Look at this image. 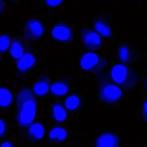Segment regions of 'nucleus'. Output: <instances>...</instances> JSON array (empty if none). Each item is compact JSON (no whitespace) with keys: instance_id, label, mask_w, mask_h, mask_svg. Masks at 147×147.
<instances>
[{"instance_id":"nucleus-1","label":"nucleus","mask_w":147,"mask_h":147,"mask_svg":"<svg viewBox=\"0 0 147 147\" xmlns=\"http://www.w3.org/2000/svg\"><path fill=\"white\" fill-rule=\"evenodd\" d=\"M36 99L27 86L21 87L16 97V120L22 128L27 127L33 121L36 114Z\"/></svg>"},{"instance_id":"nucleus-2","label":"nucleus","mask_w":147,"mask_h":147,"mask_svg":"<svg viewBox=\"0 0 147 147\" xmlns=\"http://www.w3.org/2000/svg\"><path fill=\"white\" fill-rule=\"evenodd\" d=\"M98 90L101 101L109 105L117 103L123 95L122 90L104 74H99L97 77Z\"/></svg>"},{"instance_id":"nucleus-3","label":"nucleus","mask_w":147,"mask_h":147,"mask_svg":"<svg viewBox=\"0 0 147 147\" xmlns=\"http://www.w3.org/2000/svg\"><path fill=\"white\" fill-rule=\"evenodd\" d=\"M110 74L114 82L123 90H133L138 82V76L135 71L125 65H114L111 69Z\"/></svg>"},{"instance_id":"nucleus-4","label":"nucleus","mask_w":147,"mask_h":147,"mask_svg":"<svg viewBox=\"0 0 147 147\" xmlns=\"http://www.w3.org/2000/svg\"><path fill=\"white\" fill-rule=\"evenodd\" d=\"M80 65L81 68L85 71L97 73L106 69L108 65V62L102 55L90 52L81 57Z\"/></svg>"},{"instance_id":"nucleus-5","label":"nucleus","mask_w":147,"mask_h":147,"mask_svg":"<svg viewBox=\"0 0 147 147\" xmlns=\"http://www.w3.org/2000/svg\"><path fill=\"white\" fill-rule=\"evenodd\" d=\"M53 38L66 44L74 41L75 34L72 28L64 22L60 21L55 24L51 31Z\"/></svg>"},{"instance_id":"nucleus-6","label":"nucleus","mask_w":147,"mask_h":147,"mask_svg":"<svg viewBox=\"0 0 147 147\" xmlns=\"http://www.w3.org/2000/svg\"><path fill=\"white\" fill-rule=\"evenodd\" d=\"M44 25L39 20L31 18L25 22L23 28L25 37L29 41H36L39 40L45 33Z\"/></svg>"},{"instance_id":"nucleus-7","label":"nucleus","mask_w":147,"mask_h":147,"mask_svg":"<svg viewBox=\"0 0 147 147\" xmlns=\"http://www.w3.org/2000/svg\"><path fill=\"white\" fill-rule=\"evenodd\" d=\"M81 39L85 48L90 51L100 50L102 47V41L99 35L89 28L80 30Z\"/></svg>"},{"instance_id":"nucleus-8","label":"nucleus","mask_w":147,"mask_h":147,"mask_svg":"<svg viewBox=\"0 0 147 147\" xmlns=\"http://www.w3.org/2000/svg\"><path fill=\"white\" fill-rule=\"evenodd\" d=\"M29 40L25 37L19 35L13 38L10 47L11 56L15 59H19L25 53L30 51Z\"/></svg>"},{"instance_id":"nucleus-9","label":"nucleus","mask_w":147,"mask_h":147,"mask_svg":"<svg viewBox=\"0 0 147 147\" xmlns=\"http://www.w3.org/2000/svg\"><path fill=\"white\" fill-rule=\"evenodd\" d=\"M37 65L36 58L29 51L25 53L17 61L16 69L20 75H26L33 70Z\"/></svg>"},{"instance_id":"nucleus-10","label":"nucleus","mask_w":147,"mask_h":147,"mask_svg":"<svg viewBox=\"0 0 147 147\" xmlns=\"http://www.w3.org/2000/svg\"><path fill=\"white\" fill-rule=\"evenodd\" d=\"M118 57L121 63L131 64L137 60L138 55L132 46L128 44H123L118 48Z\"/></svg>"},{"instance_id":"nucleus-11","label":"nucleus","mask_w":147,"mask_h":147,"mask_svg":"<svg viewBox=\"0 0 147 147\" xmlns=\"http://www.w3.org/2000/svg\"><path fill=\"white\" fill-rule=\"evenodd\" d=\"M51 84V80L47 75H40L33 84V92L37 96H45L50 90Z\"/></svg>"},{"instance_id":"nucleus-12","label":"nucleus","mask_w":147,"mask_h":147,"mask_svg":"<svg viewBox=\"0 0 147 147\" xmlns=\"http://www.w3.org/2000/svg\"><path fill=\"white\" fill-rule=\"evenodd\" d=\"M65 105L68 111L71 113L77 114L82 111L84 106V100L79 94L71 93L66 97Z\"/></svg>"},{"instance_id":"nucleus-13","label":"nucleus","mask_w":147,"mask_h":147,"mask_svg":"<svg viewBox=\"0 0 147 147\" xmlns=\"http://www.w3.org/2000/svg\"><path fill=\"white\" fill-rule=\"evenodd\" d=\"M120 140L116 134L105 133L100 135L96 140L95 147H119Z\"/></svg>"},{"instance_id":"nucleus-14","label":"nucleus","mask_w":147,"mask_h":147,"mask_svg":"<svg viewBox=\"0 0 147 147\" xmlns=\"http://www.w3.org/2000/svg\"><path fill=\"white\" fill-rule=\"evenodd\" d=\"M45 135V129L41 123H35L32 124L26 134V140L31 143H35L41 140Z\"/></svg>"},{"instance_id":"nucleus-15","label":"nucleus","mask_w":147,"mask_h":147,"mask_svg":"<svg viewBox=\"0 0 147 147\" xmlns=\"http://www.w3.org/2000/svg\"><path fill=\"white\" fill-rule=\"evenodd\" d=\"M68 136L67 131L62 127H54L49 132L48 143L53 145H60L65 142Z\"/></svg>"},{"instance_id":"nucleus-16","label":"nucleus","mask_w":147,"mask_h":147,"mask_svg":"<svg viewBox=\"0 0 147 147\" xmlns=\"http://www.w3.org/2000/svg\"><path fill=\"white\" fill-rule=\"evenodd\" d=\"M70 88L69 80L65 78L59 79L51 86L50 92L54 96L60 97L65 95Z\"/></svg>"},{"instance_id":"nucleus-17","label":"nucleus","mask_w":147,"mask_h":147,"mask_svg":"<svg viewBox=\"0 0 147 147\" xmlns=\"http://www.w3.org/2000/svg\"><path fill=\"white\" fill-rule=\"evenodd\" d=\"M95 30L102 36L110 38L112 35V32L110 26L107 20L103 17L98 18L94 23Z\"/></svg>"},{"instance_id":"nucleus-18","label":"nucleus","mask_w":147,"mask_h":147,"mask_svg":"<svg viewBox=\"0 0 147 147\" xmlns=\"http://www.w3.org/2000/svg\"><path fill=\"white\" fill-rule=\"evenodd\" d=\"M51 117L58 122H64L67 119V113L64 108L58 102L51 105Z\"/></svg>"},{"instance_id":"nucleus-19","label":"nucleus","mask_w":147,"mask_h":147,"mask_svg":"<svg viewBox=\"0 0 147 147\" xmlns=\"http://www.w3.org/2000/svg\"><path fill=\"white\" fill-rule=\"evenodd\" d=\"M0 105L1 108L6 109L12 103V96L10 92L5 88H1L0 93Z\"/></svg>"},{"instance_id":"nucleus-20","label":"nucleus","mask_w":147,"mask_h":147,"mask_svg":"<svg viewBox=\"0 0 147 147\" xmlns=\"http://www.w3.org/2000/svg\"><path fill=\"white\" fill-rule=\"evenodd\" d=\"M10 44V38L8 34H2L0 38V51L1 55L8 48Z\"/></svg>"},{"instance_id":"nucleus-21","label":"nucleus","mask_w":147,"mask_h":147,"mask_svg":"<svg viewBox=\"0 0 147 147\" xmlns=\"http://www.w3.org/2000/svg\"><path fill=\"white\" fill-rule=\"evenodd\" d=\"M8 127L7 124L3 120H1V139H4L8 134Z\"/></svg>"},{"instance_id":"nucleus-22","label":"nucleus","mask_w":147,"mask_h":147,"mask_svg":"<svg viewBox=\"0 0 147 147\" xmlns=\"http://www.w3.org/2000/svg\"><path fill=\"white\" fill-rule=\"evenodd\" d=\"M44 3L50 7H55L60 5L64 0H43Z\"/></svg>"},{"instance_id":"nucleus-23","label":"nucleus","mask_w":147,"mask_h":147,"mask_svg":"<svg viewBox=\"0 0 147 147\" xmlns=\"http://www.w3.org/2000/svg\"><path fill=\"white\" fill-rule=\"evenodd\" d=\"M142 116L144 121L147 122V96L144 98L143 101Z\"/></svg>"},{"instance_id":"nucleus-24","label":"nucleus","mask_w":147,"mask_h":147,"mask_svg":"<svg viewBox=\"0 0 147 147\" xmlns=\"http://www.w3.org/2000/svg\"><path fill=\"white\" fill-rule=\"evenodd\" d=\"M1 147H17L14 142L10 141H6L2 143Z\"/></svg>"},{"instance_id":"nucleus-25","label":"nucleus","mask_w":147,"mask_h":147,"mask_svg":"<svg viewBox=\"0 0 147 147\" xmlns=\"http://www.w3.org/2000/svg\"><path fill=\"white\" fill-rule=\"evenodd\" d=\"M143 86L145 90L147 92V78H146L143 80Z\"/></svg>"},{"instance_id":"nucleus-26","label":"nucleus","mask_w":147,"mask_h":147,"mask_svg":"<svg viewBox=\"0 0 147 147\" xmlns=\"http://www.w3.org/2000/svg\"><path fill=\"white\" fill-rule=\"evenodd\" d=\"M9 1H18V0H8Z\"/></svg>"}]
</instances>
